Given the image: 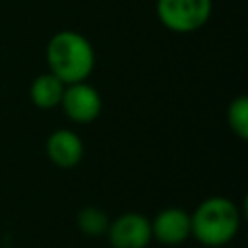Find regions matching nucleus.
Here are the masks:
<instances>
[{"label": "nucleus", "instance_id": "f257e3e1", "mask_svg": "<svg viewBox=\"0 0 248 248\" xmlns=\"http://www.w3.org/2000/svg\"><path fill=\"white\" fill-rule=\"evenodd\" d=\"M240 223L242 215L232 200L225 196H209L190 213V236L207 248H221L234 240Z\"/></svg>", "mask_w": 248, "mask_h": 248}, {"label": "nucleus", "instance_id": "f03ea898", "mask_svg": "<svg viewBox=\"0 0 248 248\" xmlns=\"http://www.w3.org/2000/svg\"><path fill=\"white\" fill-rule=\"evenodd\" d=\"M45 56L48 72L64 85L87 81L95 68L93 45L87 41V37L72 29L54 33L46 43Z\"/></svg>", "mask_w": 248, "mask_h": 248}, {"label": "nucleus", "instance_id": "7ed1b4c3", "mask_svg": "<svg viewBox=\"0 0 248 248\" xmlns=\"http://www.w3.org/2000/svg\"><path fill=\"white\" fill-rule=\"evenodd\" d=\"M159 21L172 33H194L202 29L213 10L211 0H157Z\"/></svg>", "mask_w": 248, "mask_h": 248}, {"label": "nucleus", "instance_id": "20e7f679", "mask_svg": "<svg viewBox=\"0 0 248 248\" xmlns=\"http://www.w3.org/2000/svg\"><path fill=\"white\" fill-rule=\"evenodd\" d=\"M105 234L112 248H147L153 240L151 221L138 211H126L110 219Z\"/></svg>", "mask_w": 248, "mask_h": 248}, {"label": "nucleus", "instance_id": "39448f33", "mask_svg": "<svg viewBox=\"0 0 248 248\" xmlns=\"http://www.w3.org/2000/svg\"><path fill=\"white\" fill-rule=\"evenodd\" d=\"M60 107L70 120L78 124H89L99 118L103 110V99L91 83L78 81L64 87Z\"/></svg>", "mask_w": 248, "mask_h": 248}, {"label": "nucleus", "instance_id": "423d86ee", "mask_svg": "<svg viewBox=\"0 0 248 248\" xmlns=\"http://www.w3.org/2000/svg\"><path fill=\"white\" fill-rule=\"evenodd\" d=\"M151 221V236L163 246H180L190 238V213L182 207H163Z\"/></svg>", "mask_w": 248, "mask_h": 248}, {"label": "nucleus", "instance_id": "0eeeda50", "mask_svg": "<svg viewBox=\"0 0 248 248\" xmlns=\"http://www.w3.org/2000/svg\"><path fill=\"white\" fill-rule=\"evenodd\" d=\"M45 151L48 161L58 169H74L81 163L85 147L81 138L68 128L54 130L45 143Z\"/></svg>", "mask_w": 248, "mask_h": 248}, {"label": "nucleus", "instance_id": "6e6552de", "mask_svg": "<svg viewBox=\"0 0 248 248\" xmlns=\"http://www.w3.org/2000/svg\"><path fill=\"white\" fill-rule=\"evenodd\" d=\"M64 87L66 85L56 76H52L50 72H45L33 79V83L29 87V99L37 108L50 110V108L60 107Z\"/></svg>", "mask_w": 248, "mask_h": 248}, {"label": "nucleus", "instance_id": "1a4fd4ad", "mask_svg": "<svg viewBox=\"0 0 248 248\" xmlns=\"http://www.w3.org/2000/svg\"><path fill=\"white\" fill-rule=\"evenodd\" d=\"M108 223H110V217L105 209L97 207V205H85L78 211L76 215V225L78 229L85 234V236H91V238H97V236H103L108 229Z\"/></svg>", "mask_w": 248, "mask_h": 248}, {"label": "nucleus", "instance_id": "9d476101", "mask_svg": "<svg viewBox=\"0 0 248 248\" xmlns=\"http://www.w3.org/2000/svg\"><path fill=\"white\" fill-rule=\"evenodd\" d=\"M227 124L238 140H248V99L246 95L234 97L227 107Z\"/></svg>", "mask_w": 248, "mask_h": 248}]
</instances>
